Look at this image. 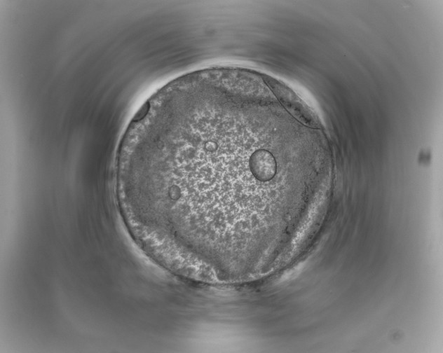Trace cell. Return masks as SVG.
Segmentation results:
<instances>
[{
  "label": "cell",
  "instance_id": "6da1fadb",
  "mask_svg": "<svg viewBox=\"0 0 443 353\" xmlns=\"http://www.w3.org/2000/svg\"><path fill=\"white\" fill-rule=\"evenodd\" d=\"M272 109L213 94L156 116L139 169L152 218L169 236L213 247L247 243L265 188L281 180Z\"/></svg>",
  "mask_w": 443,
  "mask_h": 353
}]
</instances>
